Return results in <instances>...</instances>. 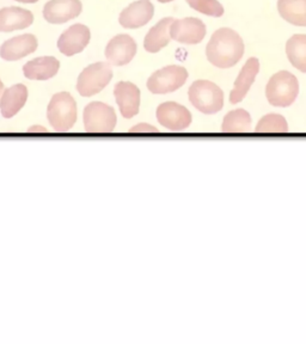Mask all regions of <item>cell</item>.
<instances>
[{"mask_svg":"<svg viewBox=\"0 0 306 344\" xmlns=\"http://www.w3.org/2000/svg\"><path fill=\"white\" fill-rule=\"evenodd\" d=\"M245 44L235 30L221 28L213 32L206 47V59L213 67L230 69L243 59Z\"/></svg>","mask_w":306,"mask_h":344,"instance_id":"obj_1","label":"cell"},{"mask_svg":"<svg viewBox=\"0 0 306 344\" xmlns=\"http://www.w3.org/2000/svg\"><path fill=\"white\" fill-rule=\"evenodd\" d=\"M300 86L297 77L288 71L272 75L265 86V98L275 108H289L299 96Z\"/></svg>","mask_w":306,"mask_h":344,"instance_id":"obj_2","label":"cell"},{"mask_svg":"<svg viewBox=\"0 0 306 344\" xmlns=\"http://www.w3.org/2000/svg\"><path fill=\"white\" fill-rule=\"evenodd\" d=\"M190 104L203 115H216L224 108V92L209 80H197L188 90Z\"/></svg>","mask_w":306,"mask_h":344,"instance_id":"obj_3","label":"cell"},{"mask_svg":"<svg viewBox=\"0 0 306 344\" xmlns=\"http://www.w3.org/2000/svg\"><path fill=\"white\" fill-rule=\"evenodd\" d=\"M47 118L55 131L65 133L73 128L78 118L77 103L68 92L55 93L47 108Z\"/></svg>","mask_w":306,"mask_h":344,"instance_id":"obj_4","label":"cell"},{"mask_svg":"<svg viewBox=\"0 0 306 344\" xmlns=\"http://www.w3.org/2000/svg\"><path fill=\"white\" fill-rule=\"evenodd\" d=\"M189 73L184 67L171 64L158 69L147 79L146 87L152 95L163 96L176 92L186 85Z\"/></svg>","mask_w":306,"mask_h":344,"instance_id":"obj_5","label":"cell"},{"mask_svg":"<svg viewBox=\"0 0 306 344\" xmlns=\"http://www.w3.org/2000/svg\"><path fill=\"white\" fill-rule=\"evenodd\" d=\"M112 79L108 63H95L82 71L77 80V91L82 97H92L103 91Z\"/></svg>","mask_w":306,"mask_h":344,"instance_id":"obj_6","label":"cell"},{"mask_svg":"<svg viewBox=\"0 0 306 344\" xmlns=\"http://www.w3.org/2000/svg\"><path fill=\"white\" fill-rule=\"evenodd\" d=\"M83 122L87 133H111L116 127L117 116L112 107L102 102H91L83 112Z\"/></svg>","mask_w":306,"mask_h":344,"instance_id":"obj_7","label":"cell"},{"mask_svg":"<svg viewBox=\"0 0 306 344\" xmlns=\"http://www.w3.org/2000/svg\"><path fill=\"white\" fill-rule=\"evenodd\" d=\"M158 125L170 131H183L193 122L192 112L176 102H164L155 110Z\"/></svg>","mask_w":306,"mask_h":344,"instance_id":"obj_8","label":"cell"},{"mask_svg":"<svg viewBox=\"0 0 306 344\" xmlns=\"http://www.w3.org/2000/svg\"><path fill=\"white\" fill-rule=\"evenodd\" d=\"M170 39L181 44H200L207 35L205 23L198 18L189 17L183 20H174L170 26Z\"/></svg>","mask_w":306,"mask_h":344,"instance_id":"obj_9","label":"cell"},{"mask_svg":"<svg viewBox=\"0 0 306 344\" xmlns=\"http://www.w3.org/2000/svg\"><path fill=\"white\" fill-rule=\"evenodd\" d=\"M138 52V45L130 35L120 34L112 37L107 44L104 55L110 66L123 67L131 63Z\"/></svg>","mask_w":306,"mask_h":344,"instance_id":"obj_10","label":"cell"},{"mask_svg":"<svg viewBox=\"0 0 306 344\" xmlns=\"http://www.w3.org/2000/svg\"><path fill=\"white\" fill-rule=\"evenodd\" d=\"M114 96L121 116L126 120L135 117L140 111V88L131 82H119L114 87Z\"/></svg>","mask_w":306,"mask_h":344,"instance_id":"obj_11","label":"cell"},{"mask_svg":"<svg viewBox=\"0 0 306 344\" xmlns=\"http://www.w3.org/2000/svg\"><path fill=\"white\" fill-rule=\"evenodd\" d=\"M91 40L90 29L84 24H73L59 37L58 49L63 55L73 56L82 53Z\"/></svg>","mask_w":306,"mask_h":344,"instance_id":"obj_12","label":"cell"},{"mask_svg":"<svg viewBox=\"0 0 306 344\" xmlns=\"http://www.w3.org/2000/svg\"><path fill=\"white\" fill-rule=\"evenodd\" d=\"M154 16V6L150 0L131 2L119 16V23L123 29L136 30L147 25Z\"/></svg>","mask_w":306,"mask_h":344,"instance_id":"obj_13","label":"cell"},{"mask_svg":"<svg viewBox=\"0 0 306 344\" xmlns=\"http://www.w3.org/2000/svg\"><path fill=\"white\" fill-rule=\"evenodd\" d=\"M80 0H49L44 6L42 15L50 24H65L82 13Z\"/></svg>","mask_w":306,"mask_h":344,"instance_id":"obj_14","label":"cell"},{"mask_svg":"<svg viewBox=\"0 0 306 344\" xmlns=\"http://www.w3.org/2000/svg\"><path fill=\"white\" fill-rule=\"evenodd\" d=\"M260 69H261V64H260V60L257 58H250L241 67L240 74L233 84L232 91L230 92V103L232 106L240 104V102L244 101V98L250 91L252 84L256 80Z\"/></svg>","mask_w":306,"mask_h":344,"instance_id":"obj_15","label":"cell"},{"mask_svg":"<svg viewBox=\"0 0 306 344\" xmlns=\"http://www.w3.org/2000/svg\"><path fill=\"white\" fill-rule=\"evenodd\" d=\"M37 39L31 34H23L7 40L0 45V58L5 61H17L36 52Z\"/></svg>","mask_w":306,"mask_h":344,"instance_id":"obj_16","label":"cell"},{"mask_svg":"<svg viewBox=\"0 0 306 344\" xmlns=\"http://www.w3.org/2000/svg\"><path fill=\"white\" fill-rule=\"evenodd\" d=\"M34 23L31 11L17 6L0 10V32H12L29 28Z\"/></svg>","mask_w":306,"mask_h":344,"instance_id":"obj_17","label":"cell"},{"mask_svg":"<svg viewBox=\"0 0 306 344\" xmlns=\"http://www.w3.org/2000/svg\"><path fill=\"white\" fill-rule=\"evenodd\" d=\"M60 63L54 56H41L28 61L23 66V74L29 80H48L55 77Z\"/></svg>","mask_w":306,"mask_h":344,"instance_id":"obj_18","label":"cell"},{"mask_svg":"<svg viewBox=\"0 0 306 344\" xmlns=\"http://www.w3.org/2000/svg\"><path fill=\"white\" fill-rule=\"evenodd\" d=\"M28 99V88L23 84H16L6 88L0 98V112L2 117L11 118L20 112Z\"/></svg>","mask_w":306,"mask_h":344,"instance_id":"obj_19","label":"cell"},{"mask_svg":"<svg viewBox=\"0 0 306 344\" xmlns=\"http://www.w3.org/2000/svg\"><path fill=\"white\" fill-rule=\"evenodd\" d=\"M174 18H163L150 29L144 40V49L150 54H157L166 48L170 43V26Z\"/></svg>","mask_w":306,"mask_h":344,"instance_id":"obj_20","label":"cell"},{"mask_svg":"<svg viewBox=\"0 0 306 344\" xmlns=\"http://www.w3.org/2000/svg\"><path fill=\"white\" fill-rule=\"evenodd\" d=\"M278 12L291 25L306 28V0H278Z\"/></svg>","mask_w":306,"mask_h":344,"instance_id":"obj_21","label":"cell"},{"mask_svg":"<svg viewBox=\"0 0 306 344\" xmlns=\"http://www.w3.org/2000/svg\"><path fill=\"white\" fill-rule=\"evenodd\" d=\"M286 55L292 67L306 74V35H293L287 41Z\"/></svg>","mask_w":306,"mask_h":344,"instance_id":"obj_22","label":"cell"},{"mask_svg":"<svg viewBox=\"0 0 306 344\" xmlns=\"http://www.w3.org/2000/svg\"><path fill=\"white\" fill-rule=\"evenodd\" d=\"M251 115L244 109H236L229 111L222 120L221 131L226 134L248 133L251 129Z\"/></svg>","mask_w":306,"mask_h":344,"instance_id":"obj_23","label":"cell"},{"mask_svg":"<svg viewBox=\"0 0 306 344\" xmlns=\"http://www.w3.org/2000/svg\"><path fill=\"white\" fill-rule=\"evenodd\" d=\"M288 131V123L280 114H268L257 122L255 133L284 134Z\"/></svg>","mask_w":306,"mask_h":344,"instance_id":"obj_24","label":"cell"},{"mask_svg":"<svg viewBox=\"0 0 306 344\" xmlns=\"http://www.w3.org/2000/svg\"><path fill=\"white\" fill-rule=\"evenodd\" d=\"M190 9L203 16L212 18H221L225 9L218 0H186Z\"/></svg>","mask_w":306,"mask_h":344,"instance_id":"obj_25","label":"cell"},{"mask_svg":"<svg viewBox=\"0 0 306 344\" xmlns=\"http://www.w3.org/2000/svg\"><path fill=\"white\" fill-rule=\"evenodd\" d=\"M130 133H158V129L151 125H147V123H139L130 129Z\"/></svg>","mask_w":306,"mask_h":344,"instance_id":"obj_26","label":"cell"},{"mask_svg":"<svg viewBox=\"0 0 306 344\" xmlns=\"http://www.w3.org/2000/svg\"><path fill=\"white\" fill-rule=\"evenodd\" d=\"M28 131L29 133H47V129L41 127V126H33L28 129Z\"/></svg>","mask_w":306,"mask_h":344,"instance_id":"obj_27","label":"cell"},{"mask_svg":"<svg viewBox=\"0 0 306 344\" xmlns=\"http://www.w3.org/2000/svg\"><path fill=\"white\" fill-rule=\"evenodd\" d=\"M15 1L22 2V4H35V2H37L39 0H15Z\"/></svg>","mask_w":306,"mask_h":344,"instance_id":"obj_28","label":"cell"},{"mask_svg":"<svg viewBox=\"0 0 306 344\" xmlns=\"http://www.w3.org/2000/svg\"><path fill=\"white\" fill-rule=\"evenodd\" d=\"M157 1L160 2V4H169V2H173L175 0H157Z\"/></svg>","mask_w":306,"mask_h":344,"instance_id":"obj_29","label":"cell"},{"mask_svg":"<svg viewBox=\"0 0 306 344\" xmlns=\"http://www.w3.org/2000/svg\"><path fill=\"white\" fill-rule=\"evenodd\" d=\"M4 90V84H2L1 82H0V95H1V91Z\"/></svg>","mask_w":306,"mask_h":344,"instance_id":"obj_30","label":"cell"}]
</instances>
